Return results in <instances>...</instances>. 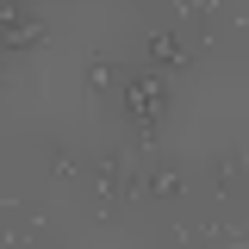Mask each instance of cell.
Instances as JSON below:
<instances>
[{"label":"cell","instance_id":"obj_5","mask_svg":"<svg viewBox=\"0 0 249 249\" xmlns=\"http://www.w3.org/2000/svg\"><path fill=\"white\" fill-rule=\"evenodd\" d=\"M181 193H187L181 156H150V162L137 168V199H150V206H175Z\"/></svg>","mask_w":249,"mask_h":249},{"label":"cell","instance_id":"obj_9","mask_svg":"<svg viewBox=\"0 0 249 249\" xmlns=\"http://www.w3.org/2000/svg\"><path fill=\"white\" fill-rule=\"evenodd\" d=\"M212 187L224 193V199L249 193V162H243V150H218L212 156Z\"/></svg>","mask_w":249,"mask_h":249},{"label":"cell","instance_id":"obj_6","mask_svg":"<svg viewBox=\"0 0 249 249\" xmlns=\"http://www.w3.org/2000/svg\"><path fill=\"white\" fill-rule=\"evenodd\" d=\"M124 75H131V62L112 56V50H88V56H81V81H88V93H106V100H112V93L124 88Z\"/></svg>","mask_w":249,"mask_h":249},{"label":"cell","instance_id":"obj_1","mask_svg":"<svg viewBox=\"0 0 249 249\" xmlns=\"http://www.w3.org/2000/svg\"><path fill=\"white\" fill-rule=\"evenodd\" d=\"M112 106H119V119H124V137L137 150H156V137L168 124V106H175V81L156 75V69H131L124 88L112 93Z\"/></svg>","mask_w":249,"mask_h":249},{"label":"cell","instance_id":"obj_3","mask_svg":"<svg viewBox=\"0 0 249 249\" xmlns=\"http://www.w3.org/2000/svg\"><path fill=\"white\" fill-rule=\"evenodd\" d=\"M137 56H143V69H156V75H193V62H199V50H193V31L181 25H150L143 31V44H137Z\"/></svg>","mask_w":249,"mask_h":249},{"label":"cell","instance_id":"obj_7","mask_svg":"<svg viewBox=\"0 0 249 249\" xmlns=\"http://www.w3.org/2000/svg\"><path fill=\"white\" fill-rule=\"evenodd\" d=\"M37 168H44V175H50L56 187H75V181H81V168H88V162H81V156L69 150L62 137H44V143H37Z\"/></svg>","mask_w":249,"mask_h":249},{"label":"cell","instance_id":"obj_2","mask_svg":"<svg viewBox=\"0 0 249 249\" xmlns=\"http://www.w3.org/2000/svg\"><path fill=\"white\" fill-rule=\"evenodd\" d=\"M81 187H88L93 212H100V218H112V212H124V206L137 199V162H131L124 150H100V156H88Z\"/></svg>","mask_w":249,"mask_h":249},{"label":"cell","instance_id":"obj_4","mask_svg":"<svg viewBox=\"0 0 249 249\" xmlns=\"http://www.w3.org/2000/svg\"><path fill=\"white\" fill-rule=\"evenodd\" d=\"M50 44V19L25 0H0V56H31Z\"/></svg>","mask_w":249,"mask_h":249},{"label":"cell","instance_id":"obj_8","mask_svg":"<svg viewBox=\"0 0 249 249\" xmlns=\"http://www.w3.org/2000/svg\"><path fill=\"white\" fill-rule=\"evenodd\" d=\"M175 25L181 31H218V25H231V6L224 0H175Z\"/></svg>","mask_w":249,"mask_h":249},{"label":"cell","instance_id":"obj_11","mask_svg":"<svg viewBox=\"0 0 249 249\" xmlns=\"http://www.w3.org/2000/svg\"><path fill=\"white\" fill-rule=\"evenodd\" d=\"M25 6H37V0H25Z\"/></svg>","mask_w":249,"mask_h":249},{"label":"cell","instance_id":"obj_10","mask_svg":"<svg viewBox=\"0 0 249 249\" xmlns=\"http://www.w3.org/2000/svg\"><path fill=\"white\" fill-rule=\"evenodd\" d=\"M0 88H6V75H0Z\"/></svg>","mask_w":249,"mask_h":249}]
</instances>
